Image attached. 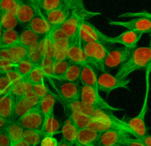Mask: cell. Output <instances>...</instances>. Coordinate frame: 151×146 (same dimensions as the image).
Returning a JSON list of instances; mask_svg holds the SVG:
<instances>
[{
  "label": "cell",
  "mask_w": 151,
  "mask_h": 146,
  "mask_svg": "<svg viewBox=\"0 0 151 146\" xmlns=\"http://www.w3.org/2000/svg\"><path fill=\"white\" fill-rule=\"evenodd\" d=\"M44 117L38 107H35L24 116L16 121L24 130L41 131Z\"/></svg>",
  "instance_id": "cell-11"
},
{
  "label": "cell",
  "mask_w": 151,
  "mask_h": 146,
  "mask_svg": "<svg viewBox=\"0 0 151 146\" xmlns=\"http://www.w3.org/2000/svg\"><path fill=\"white\" fill-rule=\"evenodd\" d=\"M19 24V22L14 14L10 13L0 14V27H1V32L16 29Z\"/></svg>",
  "instance_id": "cell-35"
},
{
  "label": "cell",
  "mask_w": 151,
  "mask_h": 146,
  "mask_svg": "<svg viewBox=\"0 0 151 146\" xmlns=\"http://www.w3.org/2000/svg\"><path fill=\"white\" fill-rule=\"evenodd\" d=\"M52 84L58 92L63 102L70 103L80 100L81 86L79 83L55 80Z\"/></svg>",
  "instance_id": "cell-6"
},
{
  "label": "cell",
  "mask_w": 151,
  "mask_h": 146,
  "mask_svg": "<svg viewBox=\"0 0 151 146\" xmlns=\"http://www.w3.org/2000/svg\"><path fill=\"white\" fill-rule=\"evenodd\" d=\"M111 25H117L128 28V30L134 31L139 33H150L151 29L150 17H139L131 19L127 22H117V21H109Z\"/></svg>",
  "instance_id": "cell-12"
},
{
  "label": "cell",
  "mask_w": 151,
  "mask_h": 146,
  "mask_svg": "<svg viewBox=\"0 0 151 146\" xmlns=\"http://www.w3.org/2000/svg\"><path fill=\"white\" fill-rule=\"evenodd\" d=\"M43 37L37 35L35 32H32L29 28L25 27L22 32L19 33V44L24 47L28 48L30 46L34 45L35 44L39 43Z\"/></svg>",
  "instance_id": "cell-26"
},
{
  "label": "cell",
  "mask_w": 151,
  "mask_h": 146,
  "mask_svg": "<svg viewBox=\"0 0 151 146\" xmlns=\"http://www.w3.org/2000/svg\"><path fill=\"white\" fill-rule=\"evenodd\" d=\"M78 36L82 43H109V37L102 33L88 21L81 24Z\"/></svg>",
  "instance_id": "cell-7"
},
{
  "label": "cell",
  "mask_w": 151,
  "mask_h": 146,
  "mask_svg": "<svg viewBox=\"0 0 151 146\" xmlns=\"http://www.w3.org/2000/svg\"><path fill=\"white\" fill-rule=\"evenodd\" d=\"M82 66L81 65L70 63L67 70L60 81H65L68 82L79 83Z\"/></svg>",
  "instance_id": "cell-34"
},
{
  "label": "cell",
  "mask_w": 151,
  "mask_h": 146,
  "mask_svg": "<svg viewBox=\"0 0 151 146\" xmlns=\"http://www.w3.org/2000/svg\"><path fill=\"white\" fill-rule=\"evenodd\" d=\"M5 130L11 142L12 145L23 140L24 129L18 122H10Z\"/></svg>",
  "instance_id": "cell-30"
},
{
  "label": "cell",
  "mask_w": 151,
  "mask_h": 146,
  "mask_svg": "<svg viewBox=\"0 0 151 146\" xmlns=\"http://www.w3.org/2000/svg\"><path fill=\"white\" fill-rule=\"evenodd\" d=\"M60 133L62 135L61 141L69 143L72 145L76 144L79 129L72 123L70 119H67L63 125H61Z\"/></svg>",
  "instance_id": "cell-21"
},
{
  "label": "cell",
  "mask_w": 151,
  "mask_h": 146,
  "mask_svg": "<svg viewBox=\"0 0 151 146\" xmlns=\"http://www.w3.org/2000/svg\"><path fill=\"white\" fill-rule=\"evenodd\" d=\"M62 103L64 106L65 109H68V110L72 111L78 112V113L86 115L87 117H89L90 118L92 117L94 111L97 109L95 108L88 106L81 100H77V101L70 102V103L62 101Z\"/></svg>",
  "instance_id": "cell-24"
},
{
  "label": "cell",
  "mask_w": 151,
  "mask_h": 146,
  "mask_svg": "<svg viewBox=\"0 0 151 146\" xmlns=\"http://www.w3.org/2000/svg\"><path fill=\"white\" fill-rule=\"evenodd\" d=\"M80 100L83 102L88 106L94 107L95 109H102V110L109 111H123L122 109L115 108L110 106L109 103H106L99 94V91L95 90L91 87L82 86L81 89V96Z\"/></svg>",
  "instance_id": "cell-5"
},
{
  "label": "cell",
  "mask_w": 151,
  "mask_h": 146,
  "mask_svg": "<svg viewBox=\"0 0 151 146\" xmlns=\"http://www.w3.org/2000/svg\"><path fill=\"white\" fill-rule=\"evenodd\" d=\"M125 146H145L144 145L142 144L137 139H133L131 138V140L125 145Z\"/></svg>",
  "instance_id": "cell-53"
},
{
  "label": "cell",
  "mask_w": 151,
  "mask_h": 146,
  "mask_svg": "<svg viewBox=\"0 0 151 146\" xmlns=\"http://www.w3.org/2000/svg\"><path fill=\"white\" fill-rule=\"evenodd\" d=\"M12 146H30L28 143H27L26 142H24V140H22V141L16 143V144L13 145Z\"/></svg>",
  "instance_id": "cell-55"
},
{
  "label": "cell",
  "mask_w": 151,
  "mask_h": 146,
  "mask_svg": "<svg viewBox=\"0 0 151 146\" xmlns=\"http://www.w3.org/2000/svg\"><path fill=\"white\" fill-rule=\"evenodd\" d=\"M0 58L5 59V60H9V61L12 62V63L17 64V62L15 60L13 56L10 53V50L7 48H0Z\"/></svg>",
  "instance_id": "cell-50"
},
{
  "label": "cell",
  "mask_w": 151,
  "mask_h": 146,
  "mask_svg": "<svg viewBox=\"0 0 151 146\" xmlns=\"http://www.w3.org/2000/svg\"><path fill=\"white\" fill-rule=\"evenodd\" d=\"M55 99L56 96L52 92H50L40 100L38 108L41 111L44 117L47 116L50 114L54 112Z\"/></svg>",
  "instance_id": "cell-32"
},
{
  "label": "cell",
  "mask_w": 151,
  "mask_h": 146,
  "mask_svg": "<svg viewBox=\"0 0 151 146\" xmlns=\"http://www.w3.org/2000/svg\"><path fill=\"white\" fill-rule=\"evenodd\" d=\"M70 63L71 62H69L67 59L63 60H55L52 80H57V81L61 80Z\"/></svg>",
  "instance_id": "cell-36"
},
{
  "label": "cell",
  "mask_w": 151,
  "mask_h": 146,
  "mask_svg": "<svg viewBox=\"0 0 151 146\" xmlns=\"http://www.w3.org/2000/svg\"><path fill=\"white\" fill-rule=\"evenodd\" d=\"M14 98L10 92L0 96V117L10 122H13Z\"/></svg>",
  "instance_id": "cell-19"
},
{
  "label": "cell",
  "mask_w": 151,
  "mask_h": 146,
  "mask_svg": "<svg viewBox=\"0 0 151 146\" xmlns=\"http://www.w3.org/2000/svg\"><path fill=\"white\" fill-rule=\"evenodd\" d=\"M151 49L147 47H136L134 49L129 58L122 65L115 78L119 80L126 79L128 75L142 68L147 69L150 66Z\"/></svg>",
  "instance_id": "cell-2"
},
{
  "label": "cell",
  "mask_w": 151,
  "mask_h": 146,
  "mask_svg": "<svg viewBox=\"0 0 151 146\" xmlns=\"http://www.w3.org/2000/svg\"><path fill=\"white\" fill-rule=\"evenodd\" d=\"M142 35L134 31L127 30L116 37H109V43H118L124 45L125 47L134 50L137 47V43L141 39Z\"/></svg>",
  "instance_id": "cell-18"
},
{
  "label": "cell",
  "mask_w": 151,
  "mask_h": 146,
  "mask_svg": "<svg viewBox=\"0 0 151 146\" xmlns=\"http://www.w3.org/2000/svg\"><path fill=\"white\" fill-rule=\"evenodd\" d=\"M24 78L32 85L40 83L44 81V73L40 66H34L27 76L25 77Z\"/></svg>",
  "instance_id": "cell-41"
},
{
  "label": "cell",
  "mask_w": 151,
  "mask_h": 146,
  "mask_svg": "<svg viewBox=\"0 0 151 146\" xmlns=\"http://www.w3.org/2000/svg\"><path fill=\"white\" fill-rule=\"evenodd\" d=\"M150 66L147 69V73H146V81H147V85H146V91H145V97L144 103H143L142 108L141 109L139 114L138 116L135 117L134 118L128 119L127 121V124L128 125L129 128H131V131L133 132V136L135 137V139H138L139 137H143L147 134V128L146 127L145 122V118L146 112L147 110V103H148V94H149V75H150Z\"/></svg>",
  "instance_id": "cell-4"
},
{
  "label": "cell",
  "mask_w": 151,
  "mask_h": 146,
  "mask_svg": "<svg viewBox=\"0 0 151 146\" xmlns=\"http://www.w3.org/2000/svg\"><path fill=\"white\" fill-rule=\"evenodd\" d=\"M10 122L7 121L6 119H4V118H2L1 117H0V129H4L7 127V125L10 124Z\"/></svg>",
  "instance_id": "cell-54"
},
{
  "label": "cell",
  "mask_w": 151,
  "mask_h": 146,
  "mask_svg": "<svg viewBox=\"0 0 151 146\" xmlns=\"http://www.w3.org/2000/svg\"><path fill=\"white\" fill-rule=\"evenodd\" d=\"M24 100H26L28 103L30 105H32L33 107H38V104H39V102L41 99L33 92V91L31 90L29 92L27 93L24 95V97H23Z\"/></svg>",
  "instance_id": "cell-47"
},
{
  "label": "cell",
  "mask_w": 151,
  "mask_h": 146,
  "mask_svg": "<svg viewBox=\"0 0 151 146\" xmlns=\"http://www.w3.org/2000/svg\"><path fill=\"white\" fill-rule=\"evenodd\" d=\"M12 85L4 73H0V96L10 92Z\"/></svg>",
  "instance_id": "cell-44"
},
{
  "label": "cell",
  "mask_w": 151,
  "mask_h": 146,
  "mask_svg": "<svg viewBox=\"0 0 151 146\" xmlns=\"http://www.w3.org/2000/svg\"><path fill=\"white\" fill-rule=\"evenodd\" d=\"M66 112L68 115V119L72 121V123L79 129V131L83 128H88V124L91 120L89 117H87L78 112L68 110V109H66Z\"/></svg>",
  "instance_id": "cell-33"
},
{
  "label": "cell",
  "mask_w": 151,
  "mask_h": 146,
  "mask_svg": "<svg viewBox=\"0 0 151 146\" xmlns=\"http://www.w3.org/2000/svg\"><path fill=\"white\" fill-rule=\"evenodd\" d=\"M19 32L14 29L2 31L0 39V48H8L19 43Z\"/></svg>",
  "instance_id": "cell-31"
},
{
  "label": "cell",
  "mask_w": 151,
  "mask_h": 146,
  "mask_svg": "<svg viewBox=\"0 0 151 146\" xmlns=\"http://www.w3.org/2000/svg\"><path fill=\"white\" fill-rule=\"evenodd\" d=\"M43 58L38 48V43L27 48V58L34 66H40Z\"/></svg>",
  "instance_id": "cell-38"
},
{
  "label": "cell",
  "mask_w": 151,
  "mask_h": 146,
  "mask_svg": "<svg viewBox=\"0 0 151 146\" xmlns=\"http://www.w3.org/2000/svg\"><path fill=\"white\" fill-rule=\"evenodd\" d=\"M44 137L41 131L24 130L23 140L30 146H38Z\"/></svg>",
  "instance_id": "cell-37"
},
{
  "label": "cell",
  "mask_w": 151,
  "mask_h": 146,
  "mask_svg": "<svg viewBox=\"0 0 151 146\" xmlns=\"http://www.w3.org/2000/svg\"><path fill=\"white\" fill-rule=\"evenodd\" d=\"M22 1L20 0H0V14L10 13L15 15Z\"/></svg>",
  "instance_id": "cell-39"
},
{
  "label": "cell",
  "mask_w": 151,
  "mask_h": 146,
  "mask_svg": "<svg viewBox=\"0 0 151 146\" xmlns=\"http://www.w3.org/2000/svg\"><path fill=\"white\" fill-rule=\"evenodd\" d=\"M130 79L119 80L114 76L107 72H103L97 78V88L98 91H103L106 93L107 96L110 92L116 88H125L130 91Z\"/></svg>",
  "instance_id": "cell-9"
},
{
  "label": "cell",
  "mask_w": 151,
  "mask_h": 146,
  "mask_svg": "<svg viewBox=\"0 0 151 146\" xmlns=\"http://www.w3.org/2000/svg\"><path fill=\"white\" fill-rule=\"evenodd\" d=\"M35 107L29 104L26 100L22 98L14 99L13 112V122H16L18 119L30 111Z\"/></svg>",
  "instance_id": "cell-25"
},
{
  "label": "cell",
  "mask_w": 151,
  "mask_h": 146,
  "mask_svg": "<svg viewBox=\"0 0 151 146\" xmlns=\"http://www.w3.org/2000/svg\"><path fill=\"white\" fill-rule=\"evenodd\" d=\"M7 49L10 50V53L17 63H19L22 59L27 58V48L21 45L19 43L12 47H8Z\"/></svg>",
  "instance_id": "cell-42"
},
{
  "label": "cell",
  "mask_w": 151,
  "mask_h": 146,
  "mask_svg": "<svg viewBox=\"0 0 151 146\" xmlns=\"http://www.w3.org/2000/svg\"><path fill=\"white\" fill-rule=\"evenodd\" d=\"M35 15V6L31 1H22L15 14L19 24L26 27Z\"/></svg>",
  "instance_id": "cell-17"
},
{
  "label": "cell",
  "mask_w": 151,
  "mask_h": 146,
  "mask_svg": "<svg viewBox=\"0 0 151 146\" xmlns=\"http://www.w3.org/2000/svg\"><path fill=\"white\" fill-rule=\"evenodd\" d=\"M7 76V78H8V80L10 81L11 85H14V84L17 83L19 81H21L22 80H23L24 78L19 72L16 70H13L10 71V72H7V73H4Z\"/></svg>",
  "instance_id": "cell-48"
},
{
  "label": "cell",
  "mask_w": 151,
  "mask_h": 146,
  "mask_svg": "<svg viewBox=\"0 0 151 146\" xmlns=\"http://www.w3.org/2000/svg\"><path fill=\"white\" fill-rule=\"evenodd\" d=\"M57 146H73V145L69 144V143L65 142L63 141H60V142H58V144Z\"/></svg>",
  "instance_id": "cell-56"
},
{
  "label": "cell",
  "mask_w": 151,
  "mask_h": 146,
  "mask_svg": "<svg viewBox=\"0 0 151 146\" xmlns=\"http://www.w3.org/2000/svg\"><path fill=\"white\" fill-rule=\"evenodd\" d=\"M34 67L33 64L29 61L28 58H24L21 60L16 66V71L22 75L23 78L27 76L28 74L30 72L32 68Z\"/></svg>",
  "instance_id": "cell-43"
},
{
  "label": "cell",
  "mask_w": 151,
  "mask_h": 146,
  "mask_svg": "<svg viewBox=\"0 0 151 146\" xmlns=\"http://www.w3.org/2000/svg\"><path fill=\"white\" fill-rule=\"evenodd\" d=\"M54 63L55 60L53 58L44 57L41 60V65H40V68L44 73V78H47V79L50 80L52 83V77Z\"/></svg>",
  "instance_id": "cell-40"
},
{
  "label": "cell",
  "mask_w": 151,
  "mask_h": 146,
  "mask_svg": "<svg viewBox=\"0 0 151 146\" xmlns=\"http://www.w3.org/2000/svg\"><path fill=\"white\" fill-rule=\"evenodd\" d=\"M32 84L28 82L25 78H24L19 83L12 86L10 90V93L14 99L22 98L24 97L27 93L32 90Z\"/></svg>",
  "instance_id": "cell-29"
},
{
  "label": "cell",
  "mask_w": 151,
  "mask_h": 146,
  "mask_svg": "<svg viewBox=\"0 0 151 146\" xmlns=\"http://www.w3.org/2000/svg\"><path fill=\"white\" fill-rule=\"evenodd\" d=\"M32 2L44 14L63 6L65 0H33Z\"/></svg>",
  "instance_id": "cell-28"
},
{
  "label": "cell",
  "mask_w": 151,
  "mask_h": 146,
  "mask_svg": "<svg viewBox=\"0 0 151 146\" xmlns=\"http://www.w3.org/2000/svg\"><path fill=\"white\" fill-rule=\"evenodd\" d=\"M83 50L90 66H93L103 72H106L104 65L109 50L102 43H82Z\"/></svg>",
  "instance_id": "cell-3"
},
{
  "label": "cell",
  "mask_w": 151,
  "mask_h": 146,
  "mask_svg": "<svg viewBox=\"0 0 151 146\" xmlns=\"http://www.w3.org/2000/svg\"><path fill=\"white\" fill-rule=\"evenodd\" d=\"M67 60L71 63L81 66L89 65L83 50L82 42L78 36L74 39L70 40L67 54Z\"/></svg>",
  "instance_id": "cell-15"
},
{
  "label": "cell",
  "mask_w": 151,
  "mask_h": 146,
  "mask_svg": "<svg viewBox=\"0 0 151 146\" xmlns=\"http://www.w3.org/2000/svg\"><path fill=\"white\" fill-rule=\"evenodd\" d=\"M80 81L83 84V86L91 87L98 91L97 74L92 66L90 65H85L82 66Z\"/></svg>",
  "instance_id": "cell-23"
},
{
  "label": "cell",
  "mask_w": 151,
  "mask_h": 146,
  "mask_svg": "<svg viewBox=\"0 0 151 146\" xmlns=\"http://www.w3.org/2000/svg\"><path fill=\"white\" fill-rule=\"evenodd\" d=\"M70 16L60 28L69 40H72L78 37L80 26L84 21H87L88 19L94 16H100L101 13L86 10L84 7L83 1L80 0H70Z\"/></svg>",
  "instance_id": "cell-1"
},
{
  "label": "cell",
  "mask_w": 151,
  "mask_h": 146,
  "mask_svg": "<svg viewBox=\"0 0 151 146\" xmlns=\"http://www.w3.org/2000/svg\"><path fill=\"white\" fill-rule=\"evenodd\" d=\"M58 144V141L57 139L51 136H46L42 138L39 146H57Z\"/></svg>",
  "instance_id": "cell-49"
},
{
  "label": "cell",
  "mask_w": 151,
  "mask_h": 146,
  "mask_svg": "<svg viewBox=\"0 0 151 146\" xmlns=\"http://www.w3.org/2000/svg\"><path fill=\"white\" fill-rule=\"evenodd\" d=\"M132 51V49L127 48V47L110 50L108 52L107 55L105 59V67L106 66L112 69L119 66L120 64H123L129 58Z\"/></svg>",
  "instance_id": "cell-16"
},
{
  "label": "cell",
  "mask_w": 151,
  "mask_h": 146,
  "mask_svg": "<svg viewBox=\"0 0 151 146\" xmlns=\"http://www.w3.org/2000/svg\"><path fill=\"white\" fill-rule=\"evenodd\" d=\"M1 131V129H0V131Z\"/></svg>",
  "instance_id": "cell-60"
},
{
  "label": "cell",
  "mask_w": 151,
  "mask_h": 146,
  "mask_svg": "<svg viewBox=\"0 0 151 146\" xmlns=\"http://www.w3.org/2000/svg\"><path fill=\"white\" fill-rule=\"evenodd\" d=\"M54 46V60H63L67 59L68 50L70 40L63 33L60 27L54 28L52 34Z\"/></svg>",
  "instance_id": "cell-10"
},
{
  "label": "cell",
  "mask_w": 151,
  "mask_h": 146,
  "mask_svg": "<svg viewBox=\"0 0 151 146\" xmlns=\"http://www.w3.org/2000/svg\"><path fill=\"white\" fill-rule=\"evenodd\" d=\"M131 140L130 134L121 130H109L101 132L94 146H114L125 145Z\"/></svg>",
  "instance_id": "cell-8"
},
{
  "label": "cell",
  "mask_w": 151,
  "mask_h": 146,
  "mask_svg": "<svg viewBox=\"0 0 151 146\" xmlns=\"http://www.w3.org/2000/svg\"><path fill=\"white\" fill-rule=\"evenodd\" d=\"M75 146H83V145H75Z\"/></svg>",
  "instance_id": "cell-59"
},
{
  "label": "cell",
  "mask_w": 151,
  "mask_h": 146,
  "mask_svg": "<svg viewBox=\"0 0 151 146\" xmlns=\"http://www.w3.org/2000/svg\"><path fill=\"white\" fill-rule=\"evenodd\" d=\"M17 64L12 63L5 59L0 58V73H7L13 70H16Z\"/></svg>",
  "instance_id": "cell-46"
},
{
  "label": "cell",
  "mask_w": 151,
  "mask_h": 146,
  "mask_svg": "<svg viewBox=\"0 0 151 146\" xmlns=\"http://www.w3.org/2000/svg\"><path fill=\"white\" fill-rule=\"evenodd\" d=\"M0 146H12L11 142L7 134L5 128L0 131Z\"/></svg>",
  "instance_id": "cell-51"
},
{
  "label": "cell",
  "mask_w": 151,
  "mask_h": 146,
  "mask_svg": "<svg viewBox=\"0 0 151 146\" xmlns=\"http://www.w3.org/2000/svg\"><path fill=\"white\" fill-rule=\"evenodd\" d=\"M70 0H65V4L56 10L44 13L46 20L52 27H60L70 16Z\"/></svg>",
  "instance_id": "cell-13"
},
{
  "label": "cell",
  "mask_w": 151,
  "mask_h": 146,
  "mask_svg": "<svg viewBox=\"0 0 151 146\" xmlns=\"http://www.w3.org/2000/svg\"><path fill=\"white\" fill-rule=\"evenodd\" d=\"M1 27H0V39H1Z\"/></svg>",
  "instance_id": "cell-57"
},
{
  "label": "cell",
  "mask_w": 151,
  "mask_h": 146,
  "mask_svg": "<svg viewBox=\"0 0 151 146\" xmlns=\"http://www.w3.org/2000/svg\"><path fill=\"white\" fill-rule=\"evenodd\" d=\"M137 140H138L145 146H151V137L150 134L143 136V137H139V138L137 139Z\"/></svg>",
  "instance_id": "cell-52"
},
{
  "label": "cell",
  "mask_w": 151,
  "mask_h": 146,
  "mask_svg": "<svg viewBox=\"0 0 151 146\" xmlns=\"http://www.w3.org/2000/svg\"><path fill=\"white\" fill-rule=\"evenodd\" d=\"M100 133L95 130L86 128L79 131L76 144L83 146H94L100 137Z\"/></svg>",
  "instance_id": "cell-22"
},
{
  "label": "cell",
  "mask_w": 151,
  "mask_h": 146,
  "mask_svg": "<svg viewBox=\"0 0 151 146\" xmlns=\"http://www.w3.org/2000/svg\"><path fill=\"white\" fill-rule=\"evenodd\" d=\"M60 128H61V123L55 116L54 112L44 117V123H43V126L41 131L44 137L46 136L53 137V135L55 134H59L60 133L59 130Z\"/></svg>",
  "instance_id": "cell-20"
},
{
  "label": "cell",
  "mask_w": 151,
  "mask_h": 146,
  "mask_svg": "<svg viewBox=\"0 0 151 146\" xmlns=\"http://www.w3.org/2000/svg\"><path fill=\"white\" fill-rule=\"evenodd\" d=\"M35 5V4H34ZM26 27L35 32L37 35L41 37H44L50 33L53 28L50 24L48 23L44 17V14L41 13V10L35 6V15L33 19L30 21Z\"/></svg>",
  "instance_id": "cell-14"
},
{
  "label": "cell",
  "mask_w": 151,
  "mask_h": 146,
  "mask_svg": "<svg viewBox=\"0 0 151 146\" xmlns=\"http://www.w3.org/2000/svg\"><path fill=\"white\" fill-rule=\"evenodd\" d=\"M53 29L54 28L50 33L43 37L38 43V48L43 57L50 58H53L54 57V46H53L52 37Z\"/></svg>",
  "instance_id": "cell-27"
},
{
  "label": "cell",
  "mask_w": 151,
  "mask_h": 146,
  "mask_svg": "<svg viewBox=\"0 0 151 146\" xmlns=\"http://www.w3.org/2000/svg\"><path fill=\"white\" fill-rule=\"evenodd\" d=\"M32 91H33L40 99L43 98L44 96H46L47 94L50 93V91L48 89V88L46 86V85L44 84V82H41L40 83L32 85Z\"/></svg>",
  "instance_id": "cell-45"
},
{
  "label": "cell",
  "mask_w": 151,
  "mask_h": 146,
  "mask_svg": "<svg viewBox=\"0 0 151 146\" xmlns=\"http://www.w3.org/2000/svg\"><path fill=\"white\" fill-rule=\"evenodd\" d=\"M114 146H125V145H116Z\"/></svg>",
  "instance_id": "cell-58"
}]
</instances>
